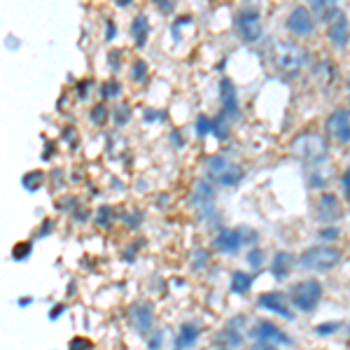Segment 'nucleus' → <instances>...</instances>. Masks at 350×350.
I'll use <instances>...</instances> for the list:
<instances>
[{
  "instance_id": "nucleus-1",
  "label": "nucleus",
  "mask_w": 350,
  "mask_h": 350,
  "mask_svg": "<svg viewBox=\"0 0 350 350\" xmlns=\"http://www.w3.org/2000/svg\"><path fill=\"white\" fill-rule=\"evenodd\" d=\"M308 59L310 56L306 49L299 47V44L292 40H275L271 44V61H273V66L278 68L285 77H290V80H295L299 72L308 66Z\"/></svg>"
},
{
  "instance_id": "nucleus-2",
  "label": "nucleus",
  "mask_w": 350,
  "mask_h": 350,
  "mask_svg": "<svg viewBox=\"0 0 350 350\" xmlns=\"http://www.w3.org/2000/svg\"><path fill=\"white\" fill-rule=\"evenodd\" d=\"M343 259V252L336 245H313L308 250H304L297 257V267L304 271H313V273H327V271H334Z\"/></svg>"
},
{
  "instance_id": "nucleus-3",
  "label": "nucleus",
  "mask_w": 350,
  "mask_h": 350,
  "mask_svg": "<svg viewBox=\"0 0 350 350\" xmlns=\"http://www.w3.org/2000/svg\"><path fill=\"white\" fill-rule=\"evenodd\" d=\"M292 154L297 159L306 161L310 168H320L329 157V145H327L325 135L318 133H299L290 145Z\"/></svg>"
},
{
  "instance_id": "nucleus-4",
  "label": "nucleus",
  "mask_w": 350,
  "mask_h": 350,
  "mask_svg": "<svg viewBox=\"0 0 350 350\" xmlns=\"http://www.w3.org/2000/svg\"><path fill=\"white\" fill-rule=\"evenodd\" d=\"M323 295H325V290L318 278H304L290 287L287 299H290L292 308L301 310V313H313V310L320 306V301H323Z\"/></svg>"
},
{
  "instance_id": "nucleus-5",
  "label": "nucleus",
  "mask_w": 350,
  "mask_h": 350,
  "mask_svg": "<svg viewBox=\"0 0 350 350\" xmlns=\"http://www.w3.org/2000/svg\"><path fill=\"white\" fill-rule=\"evenodd\" d=\"M234 31L241 42L255 44L264 38V21L255 5H243L234 14Z\"/></svg>"
},
{
  "instance_id": "nucleus-6",
  "label": "nucleus",
  "mask_w": 350,
  "mask_h": 350,
  "mask_svg": "<svg viewBox=\"0 0 350 350\" xmlns=\"http://www.w3.org/2000/svg\"><path fill=\"white\" fill-rule=\"evenodd\" d=\"M215 201H217L215 185H213L208 178L196 180L194 189H191V206L196 208V213H199L201 219H213V217H215V213H217Z\"/></svg>"
},
{
  "instance_id": "nucleus-7",
  "label": "nucleus",
  "mask_w": 350,
  "mask_h": 350,
  "mask_svg": "<svg viewBox=\"0 0 350 350\" xmlns=\"http://www.w3.org/2000/svg\"><path fill=\"white\" fill-rule=\"evenodd\" d=\"M315 26H318V21H315V16L310 14L308 8H304V5H299V8L292 10L290 14H287L285 19V28L292 33L295 38H313L315 36Z\"/></svg>"
},
{
  "instance_id": "nucleus-8",
  "label": "nucleus",
  "mask_w": 350,
  "mask_h": 350,
  "mask_svg": "<svg viewBox=\"0 0 350 350\" xmlns=\"http://www.w3.org/2000/svg\"><path fill=\"white\" fill-rule=\"evenodd\" d=\"M219 115H224L229 122H239L241 120V98H239V89L231 77H222L219 80Z\"/></svg>"
},
{
  "instance_id": "nucleus-9",
  "label": "nucleus",
  "mask_w": 350,
  "mask_h": 350,
  "mask_svg": "<svg viewBox=\"0 0 350 350\" xmlns=\"http://www.w3.org/2000/svg\"><path fill=\"white\" fill-rule=\"evenodd\" d=\"M325 133L327 138L336 140L341 145L350 143V108H336L325 120Z\"/></svg>"
},
{
  "instance_id": "nucleus-10",
  "label": "nucleus",
  "mask_w": 350,
  "mask_h": 350,
  "mask_svg": "<svg viewBox=\"0 0 350 350\" xmlns=\"http://www.w3.org/2000/svg\"><path fill=\"white\" fill-rule=\"evenodd\" d=\"M129 323L140 336H148L154 327V306L150 301H135L129 308Z\"/></svg>"
},
{
  "instance_id": "nucleus-11",
  "label": "nucleus",
  "mask_w": 350,
  "mask_h": 350,
  "mask_svg": "<svg viewBox=\"0 0 350 350\" xmlns=\"http://www.w3.org/2000/svg\"><path fill=\"white\" fill-rule=\"evenodd\" d=\"M250 336L255 338V341L273 343V346H292V338L275 323H271V320H259L250 329Z\"/></svg>"
},
{
  "instance_id": "nucleus-12",
  "label": "nucleus",
  "mask_w": 350,
  "mask_h": 350,
  "mask_svg": "<svg viewBox=\"0 0 350 350\" xmlns=\"http://www.w3.org/2000/svg\"><path fill=\"white\" fill-rule=\"evenodd\" d=\"M320 222H325L329 227L332 222L343 217V206H341V199L334 194V191H320L318 196V211H315Z\"/></svg>"
},
{
  "instance_id": "nucleus-13",
  "label": "nucleus",
  "mask_w": 350,
  "mask_h": 350,
  "mask_svg": "<svg viewBox=\"0 0 350 350\" xmlns=\"http://www.w3.org/2000/svg\"><path fill=\"white\" fill-rule=\"evenodd\" d=\"M257 308L269 310V313H275L285 320H295V310L290 308V299L280 292H264V295L257 297Z\"/></svg>"
},
{
  "instance_id": "nucleus-14",
  "label": "nucleus",
  "mask_w": 350,
  "mask_h": 350,
  "mask_svg": "<svg viewBox=\"0 0 350 350\" xmlns=\"http://www.w3.org/2000/svg\"><path fill=\"white\" fill-rule=\"evenodd\" d=\"M243 247V239L239 234V229L231 227H219L217 236L213 239V250L219 252V255H236Z\"/></svg>"
},
{
  "instance_id": "nucleus-15",
  "label": "nucleus",
  "mask_w": 350,
  "mask_h": 350,
  "mask_svg": "<svg viewBox=\"0 0 350 350\" xmlns=\"http://www.w3.org/2000/svg\"><path fill=\"white\" fill-rule=\"evenodd\" d=\"M308 10H310V14L315 16V21L325 26H332L338 16L343 14V10L338 8L336 3H332V0H313V3L308 5Z\"/></svg>"
},
{
  "instance_id": "nucleus-16",
  "label": "nucleus",
  "mask_w": 350,
  "mask_h": 350,
  "mask_svg": "<svg viewBox=\"0 0 350 350\" xmlns=\"http://www.w3.org/2000/svg\"><path fill=\"white\" fill-rule=\"evenodd\" d=\"M327 40L334 49H346L350 44V21L343 12L332 26H327Z\"/></svg>"
},
{
  "instance_id": "nucleus-17",
  "label": "nucleus",
  "mask_w": 350,
  "mask_h": 350,
  "mask_svg": "<svg viewBox=\"0 0 350 350\" xmlns=\"http://www.w3.org/2000/svg\"><path fill=\"white\" fill-rule=\"evenodd\" d=\"M231 166H234V161H231L227 154H222V152H215V154H211L206 159V163H203V171H206V178L211 180L213 185H215L217 180L222 178V175L227 173Z\"/></svg>"
},
{
  "instance_id": "nucleus-18",
  "label": "nucleus",
  "mask_w": 350,
  "mask_h": 350,
  "mask_svg": "<svg viewBox=\"0 0 350 350\" xmlns=\"http://www.w3.org/2000/svg\"><path fill=\"white\" fill-rule=\"evenodd\" d=\"M199 334H201V327L196 323H187L180 325L178 334H175V343H173V350H189L196 346V341H199Z\"/></svg>"
},
{
  "instance_id": "nucleus-19",
  "label": "nucleus",
  "mask_w": 350,
  "mask_h": 350,
  "mask_svg": "<svg viewBox=\"0 0 350 350\" xmlns=\"http://www.w3.org/2000/svg\"><path fill=\"white\" fill-rule=\"evenodd\" d=\"M129 31H131L135 49H145V47H148L150 31H152L148 16H145V14H135L133 19H131V26H129Z\"/></svg>"
},
{
  "instance_id": "nucleus-20",
  "label": "nucleus",
  "mask_w": 350,
  "mask_h": 350,
  "mask_svg": "<svg viewBox=\"0 0 350 350\" xmlns=\"http://www.w3.org/2000/svg\"><path fill=\"white\" fill-rule=\"evenodd\" d=\"M292 264H295L292 252L278 250L273 255V259H271V275H273L275 280H285L287 275H290V271H292Z\"/></svg>"
},
{
  "instance_id": "nucleus-21",
  "label": "nucleus",
  "mask_w": 350,
  "mask_h": 350,
  "mask_svg": "<svg viewBox=\"0 0 350 350\" xmlns=\"http://www.w3.org/2000/svg\"><path fill=\"white\" fill-rule=\"evenodd\" d=\"M252 283H255V275L247 273V271H234L231 273V292L234 295H247L252 290Z\"/></svg>"
},
{
  "instance_id": "nucleus-22",
  "label": "nucleus",
  "mask_w": 350,
  "mask_h": 350,
  "mask_svg": "<svg viewBox=\"0 0 350 350\" xmlns=\"http://www.w3.org/2000/svg\"><path fill=\"white\" fill-rule=\"evenodd\" d=\"M313 77L318 80L323 87H329V84H334L336 80V68L332 61H318V64L313 66Z\"/></svg>"
},
{
  "instance_id": "nucleus-23",
  "label": "nucleus",
  "mask_w": 350,
  "mask_h": 350,
  "mask_svg": "<svg viewBox=\"0 0 350 350\" xmlns=\"http://www.w3.org/2000/svg\"><path fill=\"white\" fill-rule=\"evenodd\" d=\"M243 178H245V171H243L241 166H236V163H234V166H231L229 171L224 173L215 185H219V187H229V189H231V187H239V185L243 183Z\"/></svg>"
},
{
  "instance_id": "nucleus-24",
  "label": "nucleus",
  "mask_w": 350,
  "mask_h": 350,
  "mask_svg": "<svg viewBox=\"0 0 350 350\" xmlns=\"http://www.w3.org/2000/svg\"><path fill=\"white\" fill-rule=\"evenodd\" d=\"M131 115H133V108L129 100H122V103L115 105V110H112V120H115L117 126H126L129 122H131Z\"/></svg>"
},
{
  "instance_id": "nucleus-25",
  "label": "nucleus",
  "mask_w": 350,
  "mask_h": 350,
  "mask_svg": "<svg viewBox=\"0 0 350 350\" xmlns=\"http://www.w3.org/2000/svg\"><path fill=\"white\" fill-rule=\"evenodd\" d=\"M100 96H103V100H115L122 96V82L117 80V77H110V80H105L100 84Z\"/></svg>"
},
{
  "instance_id": "nucleus-26",
  "label": "nucleus",
  "mask_w": 350,
  "mask_h": 350,
  "mask_svg": "<svg viewBox=\"0 0 350 350\" xmlns=\"http://www.w3.org/2000/svg\"><path fill=\"white\" fill-rule=\"evenodd\" d=\"M110 115H112L110 108L100 100V103H96L92 108V112H89V120H92V124H96V126H105L110 120Z\"/></svg>"
},
{
  "instance_id": "nucleus-27",
  "label": "nucleus",
  "mask_w": 350,
  "mask_h": 350,
  "mask_svg": "<svg viewBox=\"0 0 350 350\" xmlns=\"http://www.w3.org/2000/svg\"><path fill=\"white\" fill-rule=\"evenodd\" d=\"M21 185H24L26 191H40L44 185V173L42 171H28L24 178H21Z\"/></svg>"
},
{
  "instance_id": "nucleus-28",
  "label": "nucleus",
  "mask_w": 350,
  "mask_h": 350,
  "mask_svg": "<svg viewBox=\"0 0 350 350\" xmlns=\"http://www.w3.org/2000/svg\"><path fill=\"white\" fill-rule=\"evenodd\" d=\"M213 135H215L217 140H229L231 135V122L227 120L224 115H217L215 120H213Z\"/></svg>"
},
{
  "instance_id": "nucleus-29",
  "label": "nucleus",
  "mask_w": 350,
  "mask_h": 350,
  "mask_svg": "<svg viewBox=\"0 0 350 350\" xmlns=\"http://www.w3.org/2000/svg\"><path fill=\"white\" fill-rule=\"evenodd\" d=\"M129 77H131V82L135 84H143L148 80V64H145L143 59H135L131 68H129Z\"/></svg>"
},
{
  "instance_id": "nucleus-30",
  "label": "nucleus",
  "mask_w": 350,
  "mask_h": 350,
  "mask_svg": "<svg viewBox=\"0 0 350 350\" xmlns=\"http://www.w3.org/2000/svg\"><path fill=\"white\" fill-rule=\"evenodd\" d=\"M112 219H115V211H112V206H100L94 215L96 227H100V229H110Z\"/></svg>"
},
{
  "instance_id": "nucleus-31",
  "label": "nucleus",
  "mask_w": 350,
  "mask_h": 350,
  "mask_svg": "<svg viewBox=\"0 0 350 350\" xmlns=\"http://www.w3.org/2000/svg\"><path fill=\"white\" fill-rule=\"evenodd\" d=\"M194 133H196V138L213 135V117H208V115L196 117V120H194Z\"/></svg>"
},
{
  "instance_id": "nucleus-32",
  "label": "nucleus",
  "mask_w": 350,
  "mask_h": 350,
  "mask_svg": "<svg viewBox=\"0 0 350 350\" xmlns=\"http://www.w3.org/2000/svg\"><path fill=\"white\" fill-rule=\"evenodd\" d=\"M327 183H329V173H325L323 168H310L308 171V187L323 189Z\"/></svg>"
},
{
  "instance_id": "nucleus-33",
  "label": "nucleus",
  "mask_w": 350,
  "mask_h": 350,
  "mask_svg": "<svg viewBox=\"0 0 350 350\" xmlns=\"http://www.w3.org/2000/svg\"><path fill=\"white\" fill-rule=\"evenodd\" d=\"M31 255H33V243L31 241H19L12 247V259H14V262H26Z\"/></svg>"
},
{
  "instance_id": "nucleus-34",
  "label": "nucleus",
  "mask_w": 350,
  "mask_h": 350,
  "mask_svg": "<svg viewBox=\"0 0 350 350\" xmlns=\"http://www.w3.org/2000/svg\"><path fill=\"white\" fill-rule=\"evenodd\" d=\"M208 264H211V252L203 250V247H196L194 257H191V269L203 271V269H208Z\"/></svg>"
},
{
  "instance_id": "nucleus-35",
  "label": "nucleus",
  "mask_w": 350,
  "mask_h": 350,
  "mask_svg": "<svg viewBox=\"0 0 350 350\" xmlns=\"http://www.w3.org/2000/svg\"><path fill=\"white\" fill-rule=\"evenodd\" d=\"M236 229H239V234H241V239H243V245L255 247V243L259 241V231L257 229L247 227V224H241V227H236Z\"/></svg>"
},
{
  "instance_id": "nucleus-36",
  "label": "nucleus",
  "mask_w": 350,
  "mask_h": 350,
  "mask_svg": "<svg viewBox=\"0 0 350 350\" xmlns=\"http://www.w3.org/2000/svg\"><path fill=\"white\" fill-rule=\"evenodd\" d=\"M264 250L259 245H255V247H250L247 250V264H250L252 269H262V264H264Z\"/></svg>"
},
{
  "instance_id": "nucleus-37",
  "label": "nucleus",
  "mask_w": 350,
  "mask_h": 350,
  "mask_svg": "<svg viewBox=\"0 0 350 350\" xmlns=\"http://www.w3.org/2000/svg\"><path fill=\"white\" fill-rule=\"evenodd\" d=\"M143 122L145 124H157V122H166V110H157V108H148L143 112Z\"/></svg>"
},
{
  "instance_id": "nucleus-38",
  "label": "nucleus",
  "mask_w": 350,
  "mask_h": 350,
  "mask_svg": "<svg viewBox=\"0 0 350 350\" xmlns=\"http://www.w3.org/2000/svg\"><path fill=\"white\" fill-rule=\"evenodd\" d=\"M338 236H341V229L332 227V224H329V227H323V229L318 231V239H320V241H325L327 245H332V243H334V241L338 239Z\"/></svg>"
},
{
  "instance_id": "nucleus-39",
  "label": "nucleus",
  "mask_w": 350,
  "mask_h": 350,
  "mask_svg": "<svg viewBox=\"0 0 350 350\" xmlns=\"http://www.w3.org/2000/svg\"><path fill=\"white\" fill-rule=\"evenodd\" d=\"M122 219L129 224V229H138V224L143 222V213L131 211V213H122Z\"/></svg>"
},
{
  "instance_id": "nucleus-40",
  "label": "nucleus",
  "mask_w": 350,
  "mask_h": 350,
  "mask_svg": "<svg viewBox=\"0 0 350 350\" xmlns=\"http://www.w3.org/2000/svg\"><path fill=\"white\" fill-rule=\"evenodd\" d=\"M341 329V323H325V325H318L315 327V334L320 336H332L334 332Z\"/></svg>"
},
{
  "instance_id": "nucleus-41",
  "label": "nucleus",
  "mask_w": 350,
  "mask_h": 350,
  "mask_svg": "<svg viewBox=\"0 0 350 350\" xmlns=\"http://www.w3.org/2000/svg\"><path fill=\"white\" fill-rule=\"evenodd\" d=\"M120 56H124L122 49H112V52L108 54V66H110V70H112V72H120V70H122Z\"/></svg>"
},
{
  "instance_id": "nucleus-42",
  "label": "nucleus",
  "mask_w": 350,
  "mask_h": 350,
  "mask_svg": "<svg viewBox=\"0 0 350 350\" xmlns=\"http://www.w3.org/2000/svg\"><path fill=\"white\" fill-rule=\"evenodd\" d=\"M140 247H143V243H140V241L131 243V245H129L126 250L122 252V259H124V262H129V264H131L133 259H135V255H138V250H140Z\"/></svg>"
},
{
  "instance_id": "nucleus-43",
  "label": "nucleus",
  "mask_w": 350,
  "mask_h": 350,
  "mask_svg": "<svg viewBox=\"0 0 350 350\" xmlns=\"http://www.w3.org/2000/svg\"><path fill=\"white\" fill-rule=\"evenodd\" d=\"M92 80H82V82H77V98L80 100H87L89 98V89H92Z\"/></svg>"
},
{
  "instance_id": "nucleus-44",
  "label": "nucleus",
  "mask_w": 350,
  "mask_h": 350,
  "mask_svg": "<svg viewBox=\"0 0 350 350\" xmlns=\"http://www.w3.org/2000/svg\"><path fill=\"white\" fill-rule=\"evenodd\" d=\"M163 346V332H154L150 338H148V348L150 350H161Z\"/></svg>"
},
{
  "instance_id": "nucleus-45",
  "label": "nucleus",
  "mask_w": 350,
  "mask_h": 350,
  "mask_svg": "<svg viewBox=\"0 0 350 350\" xmlns=\"http://www.w3.org/2000/svg\"><path fill=\"white\" fill-rule=\"evenodd\" d=\"M154 8L159 10L161 14H171V12H175V8H178V5L171 3V0H157Z\"/></svg>"
},
{
  "instance_id": "nucleus-46",
  "label": "nucleus",
  "mask_w": 350,
  "mask_h": 350,
  "mask_svg": "<svg viewBox=\"0 0 350 350\" xmlns=\"http://www.w3.org/2000/svg\"><path fill=\"white\" fill-rule=\"evenodd\" d=\"M341 187H343V199L350 203V166L341 175Z\"/></svg>"
},
{
  "instance_id": "nucleus-47",
  "label": "nucleus",
  "mask_w": 350,
  "mask_h": 350,
  "mask_svg": "<svg viewBox=\"0 0 350 350\" xmlns=\"http://www.w3.org/2000/svg\"><path fill=\"white\" fill-rule=\"evenodd\" d=\"M115 36H117V24L112 19L105 21V36H103V40L105 42H112L115 40Z\"/></svg>"
},
{
  "instance_id": "nucleus-48",
  "label": "nucleus",
  "mask_w": 350,
  "mask_h": 350,
  "mask_svg": "<svg viewBox=\"0 0 350 350\" xmlns=\"http://www.w3.org/2000/svg\"><path fill=\"white\" fill-rule=\"evenodd\" d=\"M171 143L175 145V148H185V143H187V140H185V135H183L180 129H173V131H171Z\"/></svg>"
},
{
  "instance_id": "nucleus-49",
  "label": "nucleus",
  "mask_w": 350,
  "mask_h": 350,
  "mask_svg": "<svg viewBox=\"0 0 350 350\" xmlns=\"http://www.w3.org/2000/svg\"><path fill=\"white\" fill-rule=\"evenodd\" d=\"M64 143H68L70 148H75V143H77V135H75V129H64Z\"/></svg>"
},
{
  "instance_id": "nucleus-50",
  "label": "nucleus",
  "mask_w": 350,
  "mask_h": 350,
  "mask_svg": "<svg viewBox=\"0 0 350 350\" xmlns=\"http://www.w3.org/2000/svg\"><path fill=\"white\" fill-rule=\"evenodd\" d=\"M52 227H54V222H52V219H44V222H42V229L38 231V239H44V236H49V234H52Z\"/></svg>"
},
{
  "instance_id": "nucleus-51",
  "label": "nucleus",
  "mask_w": 350,
  "mask_h": 350,
  "mask_svg": "<svg viewBox=\"0 0 350 350\" xmlns=\"http://www.w3.org/2000/svg\"><path fill=\"white\" fill-rule=\"evenodd\" d=\"M250 350H278V346H273V343H264V341H255L250 346Z\"/></svg>"
},
{
  "instance_id": "nucleus-52",
  "label": "nucleus",
  "mask_w": 350,
  "mask_h": 350,
  "mask_svg": "<svg viewBox=\"0 0 350 350\" xmlns=\"http://www.w3.org/2000/svg\"><path fill=\"white\" fill-rule=\"evenodd\" d=\"M66 304H59V306H54L52 310H49V320H59V315L61 313H66Z\"/></svg>"
},
{
  "instance_id": "nucleus-53",
  "label": "nucleus",
  "mask_w": 350,
  "mask_h": 350,
  "mask_svg": "<svg viewBox=\"0 0 350 350\" xmlns=\"http://www.w3.org/2000/svg\"><path fill=\"white\" fill-rule=\"evenodd\" d=\"M19 40H16V38L14 36H8V38H5V47H8V49H19Z\"/></svg>"
},
{
  "instance_id": "nucleus-54",
  "label": "nucleus",
  "mask_w": 350,
  "mask_h": 350,
  "mask_svg": "<svg viewBox=\"0 0 350 350\" xmlns=\"http://www.w3.org/2000/svg\"><path fill=\"white\" fill-rule=\"evenodd\" d=\"M70 348L72 350H84V348H89V341H84V338H75V341L70 343Z\"/></svg>"
},
{
  "instance_id": "nucleus-55",
  "label": "nucleus",
  "mask_w": 350,
  "mask_h": 350,
  "mask_svg": "<svg viewBox=\"0 0 350 350\" xmlns=\"http://www.w3.org/2000/svg\"><path fill=\"white\" fill-rule=\"evenodd\" d=\"M31 304H33V297H21V299H19V306H21V308H24V306H31Z\"/></svg>"
},
{
  "instance_id": "nucleus-56",
  "label": "nucleus",
  "mask_w": 350,
  "mask_h": 350,
  "mask_svg": "<svg viewBox=\"0 0 350 350\" xmlns=\"http://www.w3.org/2000/svg\"><path fill=\"white\" fill-rule=\"evenodd\" d=\"M117 8H129V5H131V0H117Z\"/></svg>"
},
{
  "instance_id": "nucleus-57",
  "label": "nucleus",
  "mask_w": 350,
  "mask_h": 350,
  "mask_svg": "<svg viewBox=\"0 0 350 350\" xmlns=\"http://www.w3.org/2000/svg\"><path fill=\"white\" fill-rule=\"evenodd\" d=\"M224 68H227V59H222V61H219V66H217V70H224Z\"/></svg>"
},
{
  "instance_id": "nucleus-58",
  "label": "nucleus",
  "mask_w": 350,
  "mask_h": 350,
  "mask_svg": "<svg viewBox=\"0 0 350 350\" xmlns=\"http://www.w3.org/2000/svg\"><path fill=\"white\" fill-rule=\"evenodd\" d=\"M346 96H348V100H350V77L346 80Z\"/></svg>"
},
{
  "instance_id": "nucleus-59",
  "label": "nucleus",
  "mask_w": 350,
  "mask_h": 350,
  "mask_svg": "<svg viewBox=\"0 0 350 350\" xmlns=\"http://www.w3.org/2000/svg\"><path fill=\"white\" fill-rule=\"evenodd\" d=\"M224 350H234V348H224Z\"/></svg>"
}]
</instances>
